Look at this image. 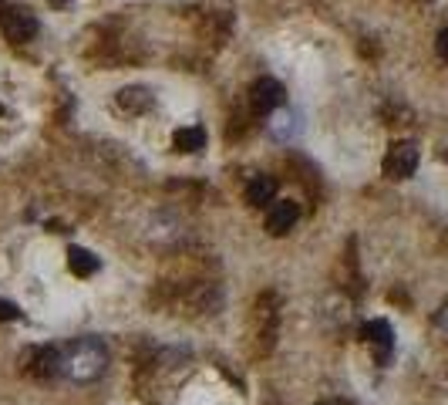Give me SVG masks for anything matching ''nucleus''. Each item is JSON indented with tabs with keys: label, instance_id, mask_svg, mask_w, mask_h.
<instances>
[{
	"label": "nucleus",
	"instance_id": "9",
	"mask_svg": "<svg viewBox=\"0 0 448 405\" xmlns=\"http://www.w3.org/2000/svg\"><path fill=\"white\" fill-rule=\"evenodd\" d=\"M68 267H71V274H75V277H92V274H98L101 260L94 257L92 250L71 247V250H68Z\"/></svg>",
	"mask_w": 448,
	"mask_h": 405
},
{
	"label": "nucleus",
	"instance_id": "12",
	"mask_svg": "<svg viewBox=\"0 0 448 405\" xmlns=\"http://www.w3.org/2000/svg\"><path fill=\"white\" fill-rule=\"evenodd\" d=\"M270 132L277 135V139H290V132H294V115L290 111H270Z\"/></svg>",
	"mask_w": 448,
	"mask_h": 405
},
{
	"label": "nucleus",
	"instance_id": "10",
	"mask_svg": "<svg viewBox=\"0 0 448 405\" xmlns=\"http://www.w3.org/2000/svg\"><path fill=\"white\" fill-rule=\"evenodd\" d=\"M118 105H122L125 111H149L152 109V95H149V88L132 85V88H122V92H118Z\"/></svg>",
	"mask_w": 448,
	"mask_h": 405
},
{
	"label": "nucleus",
	"instance_id": "3",
	"mask_svg": "<svg viewBox=\"0 0 448 405\" xmlns=\"http://www.w3.org/2000/svg\"><path fill=\"white\" fill-rule=\"evenodd\" d=\"M418 169V149L415 142H394L385 156V176L387 179H408Z\"/></svg>",
	"mask_w": 448,
	"mask_h": 405
},
{
	"label": "nucleus",
	"instance_id": "14",
	"mask_svg": "<svg viewBox=\"0 0 448 405\" xmlns=\"http://www.w3.org/2000/svg\"><path fill=\"white\" fill-rule=\"evenodd\" d=\"M435 51H438V58H445V61H448V28H445V31H438V41H435Z\"/></svg>",
	"mask_w": 448,
	"mask_h": 405
},
{
	"label": "nucleus",
	"instance_id": "4",
	"mask_svg": "<svg viewBox=\"0 0 448 405\" xmlns=\"http://www.w3.org/2000/svg\"><path fill=\"white\" fill-rule=\"evenodd\" d=\"M20 365L37 378H54L61 375V348H31L20 355Z\"/></svg>",
	"mask_w": 448,
	"mask_h": 405
},
{
	"label": "nucleus",
	"instance_id": "13",
	"mask_svg": "<svg viewBox=\"0 0 448 405\" xmlns=\"http://www.w3.org/2000/svg\"><path fill=\"white\" fill-rule=\"evenodd\" d=\"M20 318V311H17L11 301H0V321H17Z\"/></svg>",
	"mask_w": 448,
	"mask_h": 405
},
{
	"label": "nucleus",
	"instance_id": "2",
	"mask_svg": "<svg viewBox=\"0 0 448 405\" xmlns=\"http://www.w3.org/2000/svg\"><path fill=\"white\" fill-rule=\"evenodd\" d=\"M0 31H4L7 41L24 44V41H31L34 34H37V17H34L27 7H7V11L0 14Z\"/></svg>",
	"mask_w": 448,
	"mask_h": 405
},
{
	"label": "nucleus",
	"instance_id": "15",
	"mask_svg": "<svg viewBox=\"0 0 448 405\" xmlns=\"http://www.w3.org/2000/svg\"><path fill=\"white\" fill-rule=\"evenodd\" d=\"M47 4H51V7H68L71 0H47Z\"/></svg>",
	"mask_w": 448,
	"mask_h": 405
},
{
	"label": "nucleus",
	"instance_id": "1",
	"mask_svg": "<svg viewBox=\"0 0 448 405\" xmlns=\"http://www.w3.org/2000/svg\"><path fill=\"white\" fill-rule=\"evenodd\" d=\"M108 368V351L98 338H81V341L61 348V375L71 382H94Z\"/></svg>",
	"mask_w": 448,
	"mask_h": 405
},
{
	"label": "nucleus",
	"instance_id": "5",
	"mask_svg": "<svg viewBox=\"0 0 448 405\" xmlns=\"http://www.w3.org/2000/svg\"><path fill=\"white\" fill-rule=\"evenodd\" d=\"M283 85L277 78H260L253 81V88H249V102H253V109L263 111V115H270V111H277L283 105Z\"/></svg>",
	"mask_w": 448,
	"mask_h": 405
},
{
	"label": "nucleus",
	"instance_id": "17",
	"mask_svg": "<svg viewBox=\"0 0 448 405\" xmlns=\"http://www.w3.org/2000/svg\"><path fill=\"white\" fill-rule=\"evenodd\" d=\"M324 405H327V402H324Z\"/></svg>",
	"mask_w": 448,
	"mask_h": 405
},
{
	"label": "nucleus",
	"instance_id": "7",
	"mask_svg": "<svg viewBox=\"0 0 448 405\" xmlns=\"http://www.w3.org/2000/svg\"><path fill=\"white\" fill-rule=\"evenodd\" d=\"M361 338H364L368 344H374L381 358H387V351H391V344H394V331H391L387 321L378 318V321H368V325L361 327Z\"/></svg>",
	"mask_w": 448,
	"mask_h": 405
},
{
	"label": "nucleus",
	"instance_id": "8",
	"mask_svg": "<svg viewBox=\"0 0 448 405\" xmlns=\"http://www.w3.org/2000/svg\"><path fill=\"white\" fill-rule=\"evenodd\" d=\"M277 196V179L273 176H253L247 186V202L249 206H266V202H273Z\"/></svg>",
	"mask_w": 448,
	"mask_h": 405
},
{
	"label": "nucleus",
	"instance_id": "6",
	"mask_svg": "<svg viewBox=\"0 0 448 405\" xmlns=\"http://www.w3.org/2000/svg\"><path fill=\"white\" fill-rule=\"evenodd\" d=\"M297 217H300V210H297L294 200H277L270 210H266V230L273 236H283L294 230Z\"/></svg>",
	"mask_w": 448,
	"mask_h": 405
},
{
	"label": "nucleus",
	"instance_id": "16",
	"mask_svg": "<svg viewBox=\"0 0 448 405\" xmlns=\"http://www.w3.org/2000/svg\"><path fill=\"white\" fill-rule=\"evenodd\" d=\"M0 115H4V105H0Z\"/></svg>",
	"mask_w": 448,
	"mask_h": 405
},
{
	"label": "nucleus",
	"instance_id": "11",
	"mask_svg": "<svg viewBox=\"0 0 448 405\" xmlns=\"http://www.w3.org/2000/svg\"><path fill=\"white\" fill-rule=\"evenodd\" d=\"M172 142H175L179 152H199V149H206V132L199 125H186V128H179L172 135Z\"/></svg>",
	"mask_w": 448,
	"mask_h": 405
}]
</instances>
